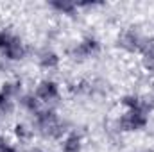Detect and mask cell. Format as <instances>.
<instances>
[{
    "label": "cell",
    "instance_id": "obj_1",
    "mask_svg": "<svg viewBox=\"0 0 154 152\" xmlns=\"http://www.w3.org/2000/svg\"><path fill=\"white\" fill-rule=\"evenodd\" d=\"M29 122L34 129L36 138L43 141L59 143V140L72 129L70 120L65 118L57 108H52V106H43L32 116H29Z\"/></svg>",
    "mask_w": 154,
    "mask_h": 152
},
{
    "label": "cell",
    "instance_id": "obj_2",
    "mask_svg": "<svg viewBox=\"0 0 154 152\" xmlns=\"http://www.w3.org/2000/svg\"><path fill=\"white\" fill-rule=\"evenodd\" d=\"M31 56V47L11 25H0V59L11 66L23 63Z\"/></svg>",
    "mask_w": 154,
    "mask_h": 152
},
{
    "label": "cell",
    "instance_id": "obj_3",
    "mask_svg": "<svg viewBox=\"0 0 154 152\" xmlns=\"http://www.w3.org/2000/svg\"><path fill=\"white\" fill-rule=\"evenodd\" d=\"M104 50V43L93 32H86L82 36L74 39L65 48V57L72 61L74 65H84L90 61H95Z\"/></svg>",
    "mask_w": 154,
    "mask_h": 152
},
{
    "label": "cell",
    "instance_id": "obj_4",
    "mask_svg": "<svg viewBox=\"0 0 154 152\" xmlns=\"http://www.w3.org/2000/svg\"><path fill=\"white\" fill-rule=\"evenodd\" d=\"M152 113L154 109L151 106L131 111H120L111 120V129L116 134H140L149 129Z\"/></svg>",
    "mask_w": 154,
    "mask_h": 152
},
{
    "label": "cell",
    "instance_id": "obj_5",
    "mask_svg": "<svg viewBox=\"0 0 154 152\" xmlns=\"http://www.w3.org/2000/svg\"><path fill=\"white\" fill-rule=\"evenodd\" d=\"M145 32L138 27V25H125L122 29H118L115 34L113 45L118 52L125 54V56H140L142 47L145 43Z\"/></svg>",
    "mask_w": 154,
    "mask_h": 152
},
{
    "label": "cell",
    "instance_id": "obj_6",
    "mask_svg": "<svg viewBox=\"0 0 154 152\" xmlns=\"http://www.w3.org/2000/svg\"><path fill=\"white\" fill-rule=\"evenodd\" d=\"M65 91L74 99H100L106 95V84L100 79L88 77H74L66 81Z\"/></svg>",
    "mask_w": 154,
    "mask_h": 152
},
{
    "label": "cell",
    "instance_id": "obj_7",
    "mask_svg": "<svg viewBox=\"0 0 154 152\" xmlns=\"http://www.w3.org/2000/svg\"><path fill=\"white\" fill-rule=\"evenodd\" d=\"M32 93L38 97V100L43 106L57 108V104L63 99V86L61 82L52 75H43L32 86Z\"/></svg>",
    "mask_w": 154,
    "mask_h": 152
},
{
    "label": "cell",
    "instance_id": "obj_8",
    "mask_svg": "<svg viewBox=\"0 0 154 152\" xmlns=\"http://www.w3.org/2000/svg\"><path fill=\"white\" fill-rule=\"evenodd\" d=\"M34 63L36 68L41 70L45 75H52L59 72V68L63 66V54L52 45H43L34 52Z\"/></svg>",
    "mask_w": 154,
    "mask_h": 152
},
{
    "label": "cell",
    "instance_id": "obj_9",
    "mask_svg": "<svg viewBox=\"0 0 154 152\" xmlns=\"http://www.w3.org/2000/svg\"><path fill=\"white\" fill-rule=\"evenodd\" d=\"M84 147H86V136L77 127H72L57 143L59 152H82Z\"/></svg>",
    "mask_w": 154,
    "mask_h": 152
},
{
    "label": "cell",
    "instance_id": "obj_10",
    "mask_svg": "<svg viewBox=\"0 0 154 152\" xmlns=\"http://www.w3.org/2000/svg\"><path fill=\"white\" fill-rule=\"evenodd\" d=\"M36 138L34 129L31 125V122L27 120H16L11 125V140L18 145H29L32 140Z\"/></svg>",
    "mask_w": 154,
    "mask_h": 152
},
{
    "label": "cell",
    "instance_id": "obj_11",
    "mask_svg": "<svg viewBox=\"0 0 154 152\" xmlns=\"http://www.w3.org/2000/svg\"><path fill=\"white\" fill-rule=\"evenodd\" d=\"M140 68L145 75L154 77V34L145 36V43L140 52Z\"/></svg>",
    "mask_w": 154,
    "mask_h": 152
},
{
    "label": "cell",
    "instance_id": "obj_12",
    "mask_svg": "<svg viewBox=\"0 0 154 152\" xmlns=\"http://www.w3.org/2000/svg\"><path fill=\"white\" fill-rule=\"evenodd\" d=\"M47 9L52 11L54 14H59L63 18H70V20L77 18L81 13L79 2H72V0H50V2H47Z\"/></svg>",
    "mask_w": 154,
    "mask_h": 152
},
{
    "label": "cell",
    "instance_id": "obj_13",
    "mask_svg": "<svg viewBox=\"0 0 154 152\" xmlns=\"http://www.w3.org/2000/svg\"><path fill=\"white\" fill-rule=\"evenodd\" d=\"M16 106H18V109H20V111H23V113L29 114V116H32L38 109L43 108V104L38 100V97L32 93V90L23 91V93L16 99Z\"/></svg>",
    "mask_w": 154,
    "mask_h": 152
},
{
    "label": "cell",
    "instance_id": "obj_14",
    "mask_svg": "<svg viewBox=\"0 0 154 152\" xmlns=\"http://www.w3.org/2000/svg\"><path fill=\"white\" fill-rule=\"evenodd\" d=\"M0 90H2L5 95L13 97L14 100H16L23 91H27V90H25V81H23L22 77H18V75L5 77V79L0 82Z\"/></svg>",
    "mask_w": 154,
    "mask_h": 152
},
{
    "label": "cell",
    "instance_id": "obj_15",
    "mask_svg": "<svg viewBox=\"0 0 154 152\" xmlns=\"http://www.w3.org/2000/svg\"><path fill=\"white\" fill-rule=\"evenodd\" d=\"M16 109H18L16 100H14L13 97L5 95V93L0 90V118H4V120L11 118L13 114L16 113Z\"/></svg>",
    "mask_w": 154,
    "mask_h": 152
},
{
    "label": "cell",
    "instance_id": "obj_16",
    "mask_svg": "<svg viewBox=\"0 0 154 152\" xmlns=\"http://www.w3.org/2000/svg\"><path fill=\"white\" fill-rule=\"evenodd\" d=\"M0 152H22V149H20L18 143H14L13 140H9L7 143H4V145L0 147Z\"/></svg>",
    "mask_w": 154,
    "mask_h": 152
},
{
    "label": "cell",
    "instance_id": "obj_17",
    "mask_svg": "<svg viewBox=\"0 0 154 152\" xmlns=\"http://www.w3.org/2000/svg\"><path fill=\"white\" fill-rule=\"evenodd\" d=\"M131 152H154V147L152 145H143V147H136V149H133Z\"/></svg>",
    "mask_w": 154,
    "mask_h": 152
},
{
    "label": "cell",
    "instance_id": "obj_18",
    "mask_svg": "<svg viewBox=\"0 0 154 152\" xmlns=\"http://www.w3.org/2000/svg\"><path fill=\"white\" fill-rule=\"evenodd\" d=\"M27 152H50V150H47L45 147H31Z\"/></svg>",
    "mask_w": 154,
    "mask_h": 152
},
{
    "label": "cell",
    "instance_id": "obj_19",
    "mask_svg": "<svg viewBox=\"0 0 154 152\" xmlns=\"http://www.w3.org/2000/svg\"><path fill=\"white\" fill-rule=\"evenodd\" d=\"M2 123H4V118H0V127H2Z\"/></svg>",
    "mask_w": 154,
    "mask_h": 152
}]
</instances>
